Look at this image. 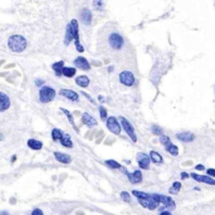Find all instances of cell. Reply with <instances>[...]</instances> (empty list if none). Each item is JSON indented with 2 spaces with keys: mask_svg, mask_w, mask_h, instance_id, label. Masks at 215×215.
Returning <instances> with one entry per match:
<instances>
[{
  "mask_svg": "<svg viewBox=\"0 0 215 215\" xmlns=\"http://www.w3.org/2000/svg\"><path fill=\"white\" fill-rule=\"evenodd\" d=\"M8 45L13 52L19 53V52H23L26 48V40L21 35H13V37L9 38Z\"/></svg>",
  "mask_w": 215,
  "mask_h": 215,
  "instance_id": "6da1fadb",
  "label": "cell"
},
{
  "mask_svg": "<svg viewBox=\"0 0 215 215\" xmlns=\"http://www.w3.org/2000/svg\"><path fill=\"white\" fill-rule=\"evenodd\" d=\"M54 97H55V91L52 87H43L39 92V98L43 103L50 102Z\"/></svg>",
  "mask_w": 215,
  "mask_h": 215,
  "instance_id": "7a4b0ae2",
  "label": "cell"
},
{
  "mask_svg": "<svg viewBox=\"0 0 215 215\" xmlns=\"http://www.w3.org/2000/svg\"><path fill=\"white\" fill-rule=\"evenodd\" d=\"M119 121H121V125H122V127L125 129V131H126V133L131 137V140L133 141V142H136L137 141V137H136V133H135V131H133V129H132V126L130 125V122L125 118V117H121L119 118Z\"/></svg>",
  "mask_w": 215,
  "mask_h": 215,
  "instance_id": "3957f363",
  "label": "cell"
},
{
  "mask_svg": "<svg viewBox=\"0 0 215 215\" xmlns=\"http://www.w3.org/2000/svg\"><path fill=\"white\" fill-rule=\"evenodd\" d=\"M110 44L113 49H121L124 47V38L117 33H113L110 35Z\"/></svg>",
  "mask_w": 215,
  "mask_h": 215,
  "instance_id": "277c9868",
  "label": "cell"
},
{
  "mask_svg": "<svg viewBox=\"0 0 215 215\" xmlns=\"http://www.w3.org/2000/svg\"><path fill=\"white\" fill-rule=\"evenodd\" d=\"M119 81H121V83L122 84H125V86H132L133 83H135V77H133V74L131 73V72H129V71H125V72H122L121 74H119Z\"/></svg>",
  "mask_w": 215,
  "mask_h": 215,
  "instance_id": "5b68a950",
  "label": "cell"
},
{
  "mask_svg": "<svg viewBox=\"0 0 215 215\" xmlns=\"http://www.w3.org/2000/svg\"><path fill=\"white\" fill-rule=\"evenodd\" d=\"M107 127H108V130H110L111 132H113L115 135H119V132H121V126H119L118 121H117L115 117H110V118L107 119Z\"/></svg>",
  "mask_w": 215,
  "mask_h": 215,
  "instance_id": "8992f818",
  "label": "cell"
},
{
  "mask_svg": "<svg viewBox=\"0 0 215 215\" xmlns=\"http://www.w3.org/2000/svg\"><path fill=\"white\" fill-rule=\"evenodd\" d=\"M137 161H138V165L141 169H145L147 170L150 167V157L146 155V153H138L137 155Z\"/></svg>",
  "mask_w": 215,
  "mask_h": 215,
  "instance_id": "52a82bcc",
  "label": "cell"
},
{
  "mask_svg": "<svg viewBox=\"0 0 215 215\" xmlns=\"http://www.w3.org/2000/svg\"><path fill=\"white\" fill-rule=\"evenodd\" d=\"M9 107H10V100H9V97L5 93H3V92H0V112L8 110Z\"/></svg>",
  "mask_w": 215,
  "mask_h": 215,
  "instance_id": "ba28073f",
  "label": "cell"
},
{
  "mask_svg": "<svg viewBox=\"0 0 215 215\" xmlns=\"http://www.w3.org/2000/svg\"><path fill=\"white\" fill-rule=\"evenodd\" d=\"M191 177L196 181H200V182H205V184H209V185H215V180L209 177V176H204V175H198V174H191Z\"/></svg>",
  "mask_w": 215,
  "mask_h": 215,
  "instance_id": "9c48e42d",
  "label": "cell"
},
{
  "mask_svg": "<svg viewBox=\"0 0 215 215\" xmlns=\"http://www.w3.org/2000/svg\"><path fill=\"white\" fill-rule=\"evenodd\" d=\"M125 174L129 176V179H130V181H131L132 184H138V182L142 181V174H141L140 170H136L133 174H129V172L125 170Z\"/></svg>",
  "mask_w": 215,
  "mask_h": 215,
  "instance_id": "30bf717a",
  "label": "cell"
},
{
  "mask_svg": "<svg viewBox=\"0 0 215 215\" xmlns=\"http://www.w3.org/2000/svg\"><path fill=\"white\" fill-rule=\"evenodd\" d=\"M60 95H62L63 97H66V98H68L69 101H74V102H77L78 98H79L76 92L69 91V89H62V91H60Z\"/></svg>",
  "mask_w": 215,
  "mask_h": 215,
  "instance_id": "8fae6325",
  "label": "cell"
},
{
  "mask_svg": "<svg viewBox=\"0 0 215 215\" xmlns=\"http://www.w3.org/2000/svg\"><path fill=\"white\" fill-rule=\"evenodd\" d=\"M74 64H76V67H78V68H81V69H89V63H88V60L86 59V58H83V57H78L76 60H74Z\"/></svg>",
  "mask_w": 215,
  "mask_h": 215,
  "instance_id": "7c38bea8",
  "label": "cell"
},
{
  "mask_svg": "<svg viewBox=\"0 0 215 215\" xmlns=\"http://www.w3.org/2000/svg\"><path fill=\"white\" fill-rule=\"evenodd\" d=\"M82 121H83V124L87 125L88 127H93V126L97 125V121H96L93 117H92V116H89L88 113H84V115L82 116Z\"/></svg>",
  "mask_w": 215,
  "mask_h": 215,
  "instance_id": "4fadbf2b",
  "label": "cell"
},
{
  "mask_svg": "<svg viewBox=\"0 0 215 215\" xmlns=\"http://www.w3.org/2000/svg\"><path fill=\"white\" fill-rule=\"evenodd\" d=\"M54 157L62 164H69L71 162V157L66 153H60V152H55L54 153Z\"/></svg>",
  "mask_w": 215,
  "mask_h": 215,
  "instance_id": "5bb4252c",
  "label": "cell"
},
{
  "mask_svg": "<svg viewBox=\"0 0 215 215\" xmlns=\"http://www.w3.org/2000/svg\"><path fill=\"white\" fill-rule=\"evenodd\" d=\"M81 19H82V21L84 23V24H91V20H92V14H91V12L88 10V9H83L82 10V13H81Z\"/></svg>",
  "mask_w": 215,
  "mask_h": 215,
  "instance_id": "9a60e30c",
  "label": "cell"
},
{
  "mask_svg": "<svg viewBox=\"0 0 215 215\" xmlns=\"http://www.w3.org/2000/svg\"><path fill=\"white\" fill-rule=\"evenodd\" d=\"M177 138L180 141H185V142H191L194 140V135L191 132H182V133H177Z\"/></svg>",
  "mask_w": 215,
  "mask_h": 215,
  "instance_id": "2e32d148",
  "label": "cell"
},
{
  "mask_svg": "<svg viewBox=\"0 0 215 215\" xmlns=\"http://www.w3.org/2000/svg\"><path fill=\"white\" fill-rule=\"evenodd\" d=\"M160 203H162L165 205V208H174L175 206V203L169 196H165V195H160Z\"/></svg>",
  "mask_w": 215,
  "mask_h": 215,
  "instance_id": "e0dca14e",
  "label": "cell"
},
{
  "mask_svg": "<svg viewBox=\"0 0 215 215\" xmlns=\"http://www.w3.org/2000/svg\"><path fill=\"white\" fill-rule=\"evenodd\" d=\"M53 69H54V72H55L57 76L63 74V69H64V63H63V60H60V62H58V63H54V64H53Z\"/></svg>",
  "mask_w": 215,
  "mask_h": 215,
  "instance_id": "ac0fdd59",
  "label": "cell"
},
{
  "mask_svg": "<svg viewBox=\"0 0 215 215\" xmlns=\"http://www.w3.org/2000/svg\"><path fill=\"white\" fill-rule=\"evenodd\" d=\"M76 83L79 86V87H87L88 84H89V79H88V77H86V76H79L77 79H76Z\"/></svg>",
  "mask_w": 215,
  "mask_h": 215,
  "instance_id": "d6986e66",
  "label": "cell"
},
{
  "mask_svg": "<svg viewBox=\"0 0 215 215\" xmlns=\"http://www.w3.org/2000/svg\"><path fill=\"white\" fill-rule=\"evenodd\" d=\"M28 146H29L30 148H33V150H40L43 145H42V142H40V141L32 138V140H29V141H28Z\"/></svg>",
  "mask_w": 215,
  "mask_h": 215,
  "instance_id": "ffe728a7",
  "label": "cell"
},
{
  "mask_svg": "<svg viewBox=\"0 0 215 215\" xmlns=\"http://www.w3.org/2000/svg\"><path fill=\"white\" fill-rule=\"evenodd\" d=\"M150 160L153 161V162H156V164H161L162 162L161 155H160V153H157V152H155V151H151L150 152Z\"/></svg>",
  "mask_w": 215,
  "mask_h": 215,
  "instance_id": "44dd1931",
  "label": "cell"
},
{
  "mask_svg": "<svg viewBox=\"0 0 215 215\" xmlns=\"http://www.w3.org/2000/svg\"><path fill=\"white\" fill-rule=\"evenodd\" d=\"M60 143H62L64 147H72V146H73V143H72V141H71V137H69V135H67V133L63 135L62 140H60Z\"/></svg>",
  "mask_w": 215,
  "mask_h": 215,
  "instance_id": "7402d4cb",
  "label": "cell"
},
{
  "mask_svg": "<svg viewBox=\"0 0 215 215\" xmlns=\"http://www.w3.org/2000/svg\"><path fill=\"white\" fill-rule=\"evenodd\" d=\"M62 137H63V133L60 132L58 129H54V130L52 131V138H53L54 141H60V140H62Z\"/></svg>",
  "mask_w": 215,
  "mask_h": 215,
  "instance_id": "603a6c76",
  "label": "cell"
},
{
  "mask_svg": "<svg viewBox=\"0 0 215 215\" xmlns=\"http://www.w3.org/2000/svg\"><path fill=\"white\" fill-rule=\"evenodd\" d=\"M180 189H181V184H180V182H174V184H172V186L170 188L169 191H170L171 194H176Z\"/></svg>",
  "mask_w": 215,
  "mask_h": 215,
  "instance_id": "cb8c5ba5",
  "label": "cell"
},
{
  "mask_svg": "<svg viewBox=\"0 0 215 215\" xmlns=\"http://www.w3.org/2000/svg\"><path fill=\"white\" fill-rule=\"evenodd\" d=\"M63 74L66 77H73L76 74V69L74 68H64L63 69Z\"/></svg>",
  "mask_w": 215,
  "mask_h": 215,
  "instance_id": "d4e9b609",
  "label": "cell"
},
{
  "mask_svg": "<svg viewBox=\"0 0 215 215\" xmlns=\"http://www.w3.org/2000/svg\"><path fill=\"white\" fill-rule=\"evenodd\" d=\"M166 150L171 153V155H177V147H176L175 145H172V143L167 145V146H166Z\"/></svg>",
  "mask_w": 215,
  "mask_h": 215,
  "instance_id": "484cf974",
  "label": "cell"
},
{
  "mask_svg": "<svg viewBox=\"0 0 215 215\" xmlns=\"http://www.w3.org/2000/svg\"><path fill=\"white\" fill-rule=\"evenodd\" d=\"M106 164H107L110 167H112V169H119V167H121V165H119L118 162L113 161V160H107V161H106Z\"/></svg>",
  "mask_w": 215,
  "mask_h": 215,
  "instance_id": "4316f807",
  "label": "cell"
},
{
  "mask_svg": "<svg viewBox=\"0 0 215 215\" xmlns=\"http://www.w3.org/2000/svg\"><path fill=\"white\" fill-rule=\"evenodd\" d=\"M160 141H161V143H162L164 146H167V145H170V143H171V142H170V138H169L167 136H164V135H161Z\"/></svg>",
  "mask_w": 215,
  "mask_h": 215,
  "instance_id": "83f0119b",
  "label": "cell"
},
{
  "mask_svg": "<svg viewBox=\"0 0 215 215\" xmlns=\"http://www.w3.org/2000/svg\"><path fill=\"white\" fill-rule=\"evenodd\" d=\"M121 198L124 199L125 201H127V203H130V201H131V196H130V195H129V193H126V191L121 193Z\"/></svg>",
  "mask_w": 215,
  "mask_h": 215,
  "instance_id": "f1b7e54d",
  "label": "cell"
},
{
  "mask_svg": "<svg viewBox=\"0 0 215 215\" xmlns=\"http://www.w3.org/2000/svg\"><path fill=\"white\" fill-rule=\"evenodd\" d=\"M62 111H63V113H64V115H66V116H67V117L69 118V122H71V124H72V125L74 126V121H73V117H72V115H71V113H69V112H68L67 110H64V108H62Z\"/></svg>",
  "mask_w": 215,
  "mask_h": 215,
  "instance_id": "f546056e",
  "label": "cell"
},
{
  "mask_svg": "<svg viewBox=\"0 0 215 215\" xmlns=\"http://www.w3.org/2000/svg\"><path fill=\"white\" fill-rule=\"evenodd\" d=\"M100 113H101V118L102 119H106L107 118V111L103 107H100Z\"/></svg>",
  "mask_w": 215,
  "mask_h": 215,
  "instance_id": "4dcf8cb0",
  "label": "cell"
},
{
  "mask_svg": "<svg viewBox=\"0 0 215 215\" xmlns=\"http://www.w3.org/2000/svg\"><path fill=\"white\" fill-rule=\"evenodd\" d=\"M152 132L155 135H161V129L157 126H152Z\"/></svg>",
  "mask_w": 215,
  "mask_h": 215,
  "instance_id": "1f68e13d",
  "label": "cell"
},
{
  "mask_svg": "<svg viewBox=\"0 0 215 215\" xmlns=\"http://www.w3.org/2000/svg\"><path fill=\"white\" fill-rule=\"evenodd\" d=\"M102 5H103V3H102V2H95V3H93V7H95L96 9H98V10L102 8Z\"/></svg>",
  "mask_w": 215,
  "mask_h": 215,
  "instance_id": "d6a6232c",
  "label": "cell"
},
{
  "mask_svg": "<svg viewBox=\"0 0 215 215\" xmlns=\"http://www.w3.org/2000/svg\"><path fill=\"white\" fill-rule=\"evenodd\" d=\"M32 215H44V214H43V211H42L40 209H35V210L32 213Z\"/></svg>",
  "mask_w": 215,
  "mask_h": 215,
  "instance_id": "836d02e7",
  "label": "cell"
},
{
  "mask_svg": "<svg viewBox=\"0 0 215 215\" xmlns=\"http://www.w3.org/2000/svg\"><path fill=\"white\" fill-rule=\"evenodd\" d=\"M206 172H208L209 176H215V170H214V169H209Z\"/></svg>",
  "mask_w": 215,
  "mask_h": 215,
  "instance_id": "e575fe53",
  "label": "cell"
},
{
  "mask_svg": "<svg viewBox=\"0 0 215 215\" xmlns=\"http://www.w3.org/2000/svg\"><path fill=\"white\" fill-rule=\"evenodd\" d=\"M76 47H77V50H78V52H83V50H84L83 47H82L79 43H76Z\"/></svg>",
  "mask_w": 215,
  "mask_h": 215,
  "instance_id": "d590c367",
  "label": "cell"
},
{
  "mask_svg": "<svg viewBox=\"0 0 215 215\" xmlns=\"http://www.w3.org/2000/svg\"><path fill=\"white\" fill-rule=\"evenodd\" d=\"M188 177H189V175L186 172H182L181 174V179H188Z\"/></svg>",
  "mask_w": 215,
  "mask_h": 215,
  "instance_id": "8d00e7d4",
  "label": "cell"
},
{
  "mask_svg": "<svg viewBox=\"0 0 215 215\" xmlns=\"http://www.w3.org/2000/svg\"><path fill=\"white\" fill-rule=\"evenodd\" d=\"M160 215H171V213L170 211H162Z\"/></svg>",
  "mask_w": 215,
  "mask_h": 215,
  "instance_id": "74e56055",
  "label": "cell"
},
{
  "mask_svg": "<svg viewBox=\"0 0 215 215\" xmlns=\"http://www.w3.org/2000/svg\"><path fill=\"white\" fill-rule=\"evenodd\" d=\"M35 83H37V86H42V84H43V81H40V79H38V81H37Z\"/></svg>",
  "mask_w": 215,
  "mask_h": 215,
  "instance_id": "f35d334b",
  "label": "cell"
},
{
  "mask_svg": "<svg viewBox=\"0 0 215 215\" xmlns=\"http://www.w3.org/2000/svg\"><path fill=\"white\" fill-rule=\"evenodd\" d=\"M196 169H198V170H204V166H203V165H198Z\"/></svg>",
  "mask_w": 215,
  "mask_h": 215,
  "instance_id": "ab89813d",
  "label": "cell"
},
{
  "mask_svg": "<svg viewBox=\"0 0 215 215\" xmlns=\"http://www.w3.org/2000/svg\"><path fill=\"white\" fill-rule=\"evenodd\" d=\"M0 215H9L7 211H2V213H0Z\"/></svg>",
  "mask_w": 215,
  "mask_h": 215,
  "instance_id": "60d3db41",
  "label": "cell"
},
{
  "mask_svg": "<svg viewBox=\"0 0 215 215\" xmlns=\"http://www.w3.org/2000/svg\"><path fill=\"white\" fill-rule=\"evenodd\" d=\"M3 138H4V136H3L2 133H0V140H3Z\"/></svg>",
  "mask_w": 215,
  "mask_h": 215,
  "instance_id": "b9f144b4",
  "label": "cell"
}]
</instances>
